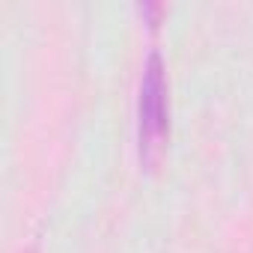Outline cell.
Wrapping results in <instances>:
<instances>
[{"label": "cell", "mask_w": 253, "mask_h": 253, "mask_svg": "<svg viewBox=\"0 0 253 253\" xmlns=\"http://www.w3.org/2000/svg\"><path fill=\"white\" fill-rule=\"evenodd\" d=\"M164 137H167V75L161 54L152 51L143 66L140 98H137V140H140V161L146 167L158 161Z\"/></svg>", "instance_id": "obj_1"}]
</instances>
